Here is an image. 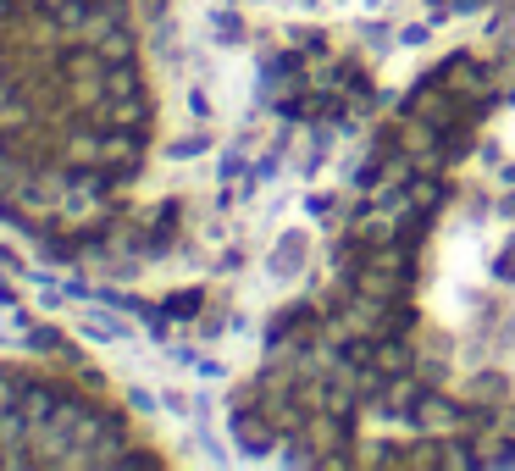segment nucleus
I'll return each mask as SVG.
<instances>
[{
	"label": "nucleus",
	"mask_w": 515,
	"mask_h": 471,
	"mask_svg": "<svg viewBox=\"0 0 515 471\" xmlns=\"http://www.w3.org/2000/svg\"><path fill=\"white\" fill-rule=\"evenodd\" d=\"M78 339H89V344H122L128 339V327L117 322V316H106V311H78Z\"/></svg>",
	"instance_id": "obj_1"
},
{
	"label": "nucleus",
	"mask_w": 515,
	"mask_h": 471,
	"mask_svg": "<svg viewBox=\"0 0 515 471\" xmlns=\"http://www.w3.org/2000/svg\"><path fill=\"white\" fill-rule=\"evenodd\" d=\"M17 399H23V383H17L12 372H0V411H12Z\"/></svg>",
	"instance_id": "obj_3"
},
{
	"label": "nucleus",
	"mask_w": 515,
	"mask_h": 471,
	"mask_svg": "<svg viewBox=\"0 0 515 471\" xmlns=\"http://www.w3.org/2000/svg\"><path fill=\"white\" fill-rule=\"evenodd\" d=\"M0 95H6V67H0Z\"/></svg>",
	"instance_id": "obj_5"
},
{
	"label": "nucleus",
	"mask_w": 515,
	"mask_h": 471,
	"mask_svg": "<svg viewBox=\"0 0 515 471\" xmlns=\"http://www.w3.org/2000/svg\"><path fill=\"white\" fill-rule=\"evenodd\" d=\"M28 350H45V355H67V339H61L56 327H34V333H28Z\"/></svg>",
	"instance_id": "obj_2"
},
{
	"label": "nucleus",
	"mask_w": 515,
	"mask_h": 471,
	"mask_svg": "<svg viewBox=\"0 0 515 471\" xmlns=\"http://www.w3.org/2000/svg\"><path fill=\"white\" fill-rule=\"evenodd\" d=\"M0 311H17V294H12V283H0Z\"/></svg>",
	"instance_id": "obj_4"
}]
</instances>
